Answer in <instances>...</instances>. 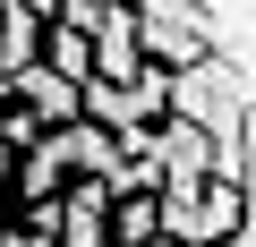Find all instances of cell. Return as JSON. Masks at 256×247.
Here are the masks:
<instances>
[{
  "instance_id": "obj_1",
  "label": "cell",
  "mask_w": 256,
  "mask_h": 247,
  "mask_svg": "<svg viewBox=\"0 0 256 247\" xmlns=\"http://www.w3.org/2000/svg\"><path fill=\"white\" fill-rule=\"evenodd\" d=\"M26 94H34V102H43V111H52V119H68V94H60V85H52V77H26Z\"/></svg>"
}]
</instances>
